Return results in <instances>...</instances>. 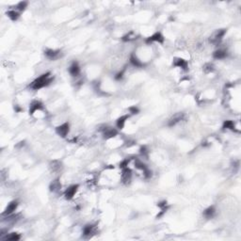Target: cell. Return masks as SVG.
Wrapping results in <instances>:
<instances>
[{
  "instance_id": "1",
  "label": "cell",
  "mask_w": 241,
  "mask_h": 241,
  "mask_svg": "<svg viewBox=\"0 0 241 241\" xmlns=\"http://www.w3.org/2000/svg\"><path fill=\"white\" fill-rule=\"evenodd\" d=\"M52 81H53V78L51 76V74L46 73V74H42L38 78H36L34 81L31 83L30 88L34 90H41V89L48 86Z\"/></svg>"
},
{
  "instance_id": "2",
  "label": "cell",
  "mask_w": 241,
  "mask_h": 241,
  "mask_svg": "<svg viewBox=\"0 0 241 241\" xmlns=\"http://www.w3.org/2000/svg\"><path fill=\"white\" fill-rule=\"evenodd\" d=\"M225 34H226V29H218L210 36L209 41L212 44L217 45L221 42V40L223 39V37Z\"/></svg>"
},
{
  "instance_id": "3",
  "label": "cell",
  "mask_w": 241,
  "mask_h": 241,
  "mask_svg": "<svg viewBox=\"0 0 241 241\" xmlns=\"http://www.w3.org/2000/svg\"><path fill=\"white\" fill-rule=\"evenodd\" d=\"M69 131H70V124L68 123H64L56 128L57 134L61 138H65L69 134Z\"/></svg>"
},
{
  "instance_id": "4",
  "label": "cell",
  "mask_w": 241,
  "mask_h": 241,
  "mask_svg": "<svg viewBox=\"0 0 241 241\" xmlns=\"http://www.w3.org/2000/svg\"><path fill=\"white\" fill-rule=\"evenodd\" d=\"M172 65L174 67H177L180 68L184 71H187L188 70V62L182 58H173V62H172Z\"/></svg>"
},
{
  "instance_id": "5",
  "label": "cell",
  "mask_w": 241,
  "mask_h": 241,
  "mask_svg": "<svg viewBox=\"0 0 241 241\" xmlns=\"http://www.w3.org/2000/svg\"><path fill=\"white\" fill-rule=\"evenodd\" d=\"M45 57L50 60H56L61 56V52L59 50H54V49H46L44 51Z\"/></svg>"
},
{
  "instance_id": "6",
  "label": "cell",
  "mask_w": 241,
  "mask_h": 241,
  "mask_svg": "<svg viewBox=\"0 0 241 241\" xmlns=\"http://www.w3.org/2000/svg\"><path fill=\"white\" fill-rule=\"evenodd\" d=\"M78 187H79L78 185H73V186L69 187L65 190V193H64V196H65V198H66L67 200H72V199L74 197L75 193L77 192Z\"/></svg>"
},
{
  "instance_id": "7",
  "label": "cell",
  "mask_w": 241,
  "mask_h": 241,
  "mask_svg": "<svg viewBox=\"0 0 241 241\" xmlns=\"http://www.w3.org/2000/svg\"><path fill=\"white\" fill-rule=\"evenodd\" d=\"M159 42V43H163L164 42V37L163 35L160 33V32H156V33L153 34L152 36H150L149 38H147L146 42L147 43H151V42Z\"/></svg>"
},
{
  "instance_id": "8",
  "label": "cell",
  "mask_w": 241,
  "mask_h": 241,
  "mask_svg": "<svg viewBox=\"0 0 241 241\" xmlns=\"http://www.w3.org/2000/svg\"><path fill=\"white\" fill-rule=\"evenodd\" d=\"M185 119V114L182 113V112H179V113L174 114L169 121V126H174L178 123H180L181 121H183Z\"/></svg>"
},
{
  "instance_id": "9",
  "label": "cell",
  "mask_w": 241,
  "mask_h": 241,
  "mask_svg": "<svg viewBox=\"0 0 241 241\" xmlns=\"http://www.w3.org/2000/svg\"><path fill=\"white\" fill-rule=\"evenodd\" d=\"M17 207H18V202H17V201H12V202H10V203L8 204V206L6 207V209H5V211H4L3 215H5V216L11 215L16 209H17Z\"/></svg>"
},
{
  "instance_id": "10",
  "label": "cell",
  "mask_w": 241,
  "mask_h": 241,
  "mask_svg": "<svg viewBox=\"0 0 241 241\" xmlns=\"http://www.w3.org/2000/svg\"><path fill=\"white\" fill-rule=\"evenodd\" d=\"M131 177H132V171L130 169L124 168L123 169V172H122V181L124 184H128L131 181Z\"/></svg>"
},
{
  "instance_id": "11",
  "label": "cell",
  "mask_w": 241,
  "mask_h": 241,
  "mask_svg": "<svg viewBox=\"0 0 241 241\" xmlns=\"http://www.w3.org/2000/svg\"><path fill=\"white\" fill-rule=\"evenodd\" d=\"M42 108H43V105L40 101H33L30 104V106H29V114L33 115L36 111L42 110Z\"/></svg>"
},
{
  "instance_id": "12",
  "label": "cell",
  "mask_w": 241,
  "mask_h": 241,
  "mask_svg": "<svg viewBox=\"0 0 241 241\" xmlns=\"http://www.w3.org/2000/svg\"><path fill=\"white\" fill-rule=\"evenodd\" d=\"M96 232H97V229L93 225H86L83 228V235L86 237H91L96 234Z\"/></svg>"
},
{
  "instance_id": "13",
  "label": "cell",
  "mask_w": 241,
  "mask_h": 241,
  "mask_svg": "<svg viewBox=\"0 0 241 241\" xmlns=\"http://www.w3.org/2000/svg\"><path fill=\"white\" fill-rule=\"evenodd\" d=\"M117 134H118V131L115 129V128L106 127V129H104V131H103V135H104V138L106 139L114 138L115 136H117Z\"/></svg>"
},
{
  "instance_id": "14",
  "label": "cell",
  "mask_w": 241,
  "mask_h": 241,
  "mask_svg": "<svg viewBox=\"0 0 241 241\" xmlns=\"http://www.w3.org/2000/svg\"><path fill=\"white\" fill-rule=\"evenodd\" d=\"M69 73L72 76H77L80 74V67L76 61H74L69 68Z\"/></svg>"
},
{
  "instance_id": "15",
  "label": "cell",
  "mask_w": 241,
  "mask_h": 241,
  "mask_svg": "<svg viewBox=\"0 0 241 241\" xmlns=\"http://www.w3.org/2000/svg\"><path fill=\"white\" fill-rule=\"evenodd\" d=\"M216 215V209L214 206H209L203 211V216L206 219H212Z\"/></svg>"
},
{
  "instance_id": "16",
  "label": "cell",
  "mask_w": 241,
  "mask_h": 241,
  "mask_svg": "<svg viewBox=\"0 0 241 241\" xmlns=\"http://www.w3.org/2000/svg\"><path fill=\"white\" fill-rule=\"evenodd\" d=\"M227 51L226 50H224V49H219V50H217V51H215L214 52V54H213V57H214V58H216V59H223V58H225L226 57H227Z\"/></svg>"
},
{
  "instance_id": "17",
  "label": "cell",
  "mask_w": 241,
  "mask_h": 241,
  "mask_svg": "<svg viewBox=\"0 0 241 241\" xmlns=\"http://www.w3.org/2000/svg\"><path fill=\"white\" fill-rule=\"evenodd\" d=\"M130 62H131L132 65L135 66L136 68H141V67L144 66V63L141 62V61H140L136 56H134V55H132V56L130 57Z\"/></svg>"
},
{
  "instance_id": "18",
  "label": "cell",
  "mask_w": 241,
  "mask_h": 241,
  "mask_svg": "<svg viewBox=\"0 0 241 241\" xmlns=\"http://www.w3.org/2000/svg\"><path fill=\"white\" fill-rule=\"evenodd\" d=\"M7 15H8V17L10 20L17 21L18 18L20 17V12H18L17 10H10L7 11Z\"/></svg>"
},
{
  "instance_id": "19",
  "label": "cell",
  "mask_w": 241,
  "mask_h": 241,
  "mask_svg": "<svg viewBox=\"0 0 241 241\" xmlns=\"http://www.w3.org/2000/svg\"><path fill=\"white\" fill-rule=\"evenodd\" d=\"M128 118H129V116H128V115H124V116H121V117L117 120L116 125H117V127L119 128V129H123V128L124 127V124H125L126 120H127Z\"/></svg>"
},
{
  "instance_id": "20",
  "label": "cell",
  "mask_w": 241,
  "mask_h": 241,
  "mask_svg": "<svg viewBox=\"0 0 241 241\" xmlns=\"http://www.w3.org/2000/svg\"><path fill=\"white\" fill-rule=\"evenodd\" d=\"M21 238L20 235L17 234V233H10L9 235H7L5 237H3L2 239H5V240H10V241H17Z\"/></svg>"
},
{
  "instance_id": "21",
  "label": "cell",
  "mask_w": 241,
  "mask_h": 241,
  "mask_svg": "<svg viewBox=\"0 0 241 241\" xmlns=\"http://www.w3.org/2000/svg\"><path fill=\"white\" fill-rule=\"evenodd\" d=\"M60 187H61V185H60V183H59L58 179H56V180H54V181L51 183V185H50V190H51V191H53V192L58 191V190L60 189Z\"/></svg>"
},
{
  "instance_id": "22",
  "label": "cell",
  "mask_w": 241,
  "mask_h": 241,
  "mask_svg": "<svg viewBox=\"0 0 241 241\" xmlns=\"http://www.w3.org/2000/svg\"><path fill=\"white\" fill-rule=\"evenodd\" d=\"M27 5H28V3L26 1H21L15 6V10H17L18 12H22L26 10Z\"/></svg>"
},
{
  "instance_id": "23",
  "label": "cell",
  "mask_w": 241,
  "mask_h": 241,
  "mask_svg": "<svg viewBox=\"0 0 241 241\" xmlns=\"http://www.w3.org/2000/svg\"><path fill=\"white\" fill-rule=\"evenodd\" d=\"M137 35L134 33L133 31H131V32H129L128 34H126V35H124L123 37V42H131V41H134V40H136L137 38Z\"/></svg>"
},
{
  "instance_id": "24",
  "label": "cell",
  "mask_w": 241,
  "mask_h": 241,
  "mask_svg": "<svg viewBox=\"0 0 241 241\" xmlns=\"http://www.w3.org/2000/svg\"><path fill=\"white\" fill-rule=\"evenodd\" d=\"M50 168L53 171H58L61 169V163L58 161V160H54L50 164Z\"/></svg>"
},
{
  "instance_id": "25",
  "label": "cell",
  "mask_w": 241,
  "mask_h": 241,
  "mask_svg": "<svg viewBox=\"0 0 241 241\" xmlns=\"http://www.w3.org/2000/svg\"><path fill=\"white\" fill-rule=\"evenodd\" d=\"M223 128L224 129H229V130H234L235 129V123L233 121H225L223 123Z\"/></svg>"
},
{
  "instance_id": "26",
  "label": "cell",
  "mask_w": 241,
  "mask_h": 241,
  "mask_svg": "<svg viewBox=\"0 0 241 241\" xmlns=\"http://www.w3.org/2000/svg\"><path fill=\"white\" fill-rule=\"evenodd\" d=\"M213 71H214V66H213V64H211V63H206L205 65L203 66V72L205 74H209V73H211Z\"/></svg>"
},
{
  "instance_id": "27",
  "label": "cell",
  "mask_w": 241,
  "mask_h": 241,
  "mask_svg": "<svg viewBox=\"0 0 241 241\" xmlns=\"http://www.w3.org/2000/svg\"><path fill=\"white\" fill-rule=\"evenodd\" d=\"M129 111L132 114H138L139 110L137 106H131V107H129Z\"/></svg>"
},
{
  "instance_id": "28",
  "label": "cell",
  "mask_w": 241,
  "mask_h": 241,
  "mask_svg": "<svg viewBox=\"0 0 241 241\" xmlns=\"http://www.w3.org/2000/svg\"><path fill=\"white\" fill-rule=\"evenodd\" d=\"M127 166H128V160H123V161L120 164V168H122V169L127 168Z\"/></svg>"
},
{
  "instance_id": "29",
  "label": "cell",
  "mask_w": 241,
  "mask_h": 241,
  "mask_svg": "<svg viewBox=\"0 0 241 241\" xmlns=\"http://www.w3.org/2000/svg\"><path fill=\"white\" fill-rule=\"evenodd\" d=\"M140 154H141V155H147V154H148V151H147V149H146V147H145V146H143V147H141V148H140Z\"/></svg>"
},
{
  "instance_id": "30",
  "label": "cell",
  "mask_w": 241,
  "mask_h": 241,
  "mask_svg": "<svg viewBox=\"0 0 241 241\" xmlns=\"http://www.w3.org/2000/svg\"><path fill=\"white\" fill-rule=\"evenodd\" d=\"M123 73H124V71H122V72H120L119 74H117V75L115 76V78H116L117 80H120V79H122V78H123Z\"/></svg>"
}]
</instances>
